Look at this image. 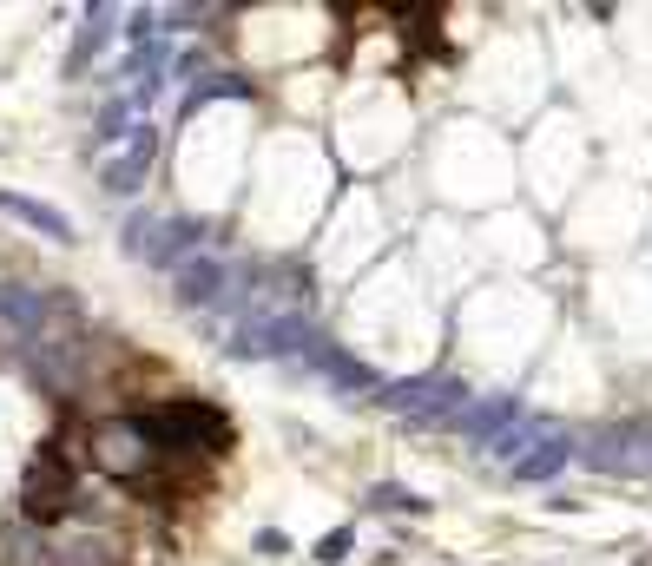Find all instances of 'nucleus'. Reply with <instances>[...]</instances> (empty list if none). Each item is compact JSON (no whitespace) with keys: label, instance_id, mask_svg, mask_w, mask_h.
<instances>
[{"label":"nucleus","instance_id":"1","mask_svg":"<svg viewBox=\"0 0 652 566\" xmlns=\"http://www.w3.org/2000/svg\"><path fill=\"white\" fill-rule=\"evenodd\" d=\"M119 244H126L132 257H145L152 270H172V277H178L191 257L211 251V224L191 218V211H159V218H132Z\"/></svg>","mask_w":652,"mask_h":566},{"label":"nucleus","instance_id":"2","mask_svg":"<svg viewBox=\"0 0 652 566\" xmlns=\"http://www.w3.org/2000/svg\"><path fill=\"white\" fill-rule=\"evenodd\" d=\"M369 402H382L389 415H402V422H415V428H448L475 395H468L462 376H409V382H376Z\"/></svg>","mask_w":652,"mask_h":566},{"label":"nucleus","instance_id":"3","mask_svg":"<svg viewBox=\"0 0 652 566\" xmlns=\"http://www.w3.org/2000/svg\"><path fill=\"white\" fill-rule=\"evenodd\" d=\"M573 461H587L593 474H626V481H639V474H652V422L646 415L600 422L580 448H573Z\"/></svg>","mask_w":652,"mask_h":566},{"label":"nucleus","instance_id":"4","mask_svg":"<svg viewBox=\"0 0 652 566\" xmlns=\"http://www.w3.org/2000/svg\"><path fill=\"white\" fill-rule=\"evenodd\" d=\"M93 461L106 474H119V481H145V474L165 461V441L152 422H139V415H126V422H99L93 428Z\"/></svg>","mask_w":652,"mask_h":566},{"label":"nucleus","instance_id":"5","mask_svg":"<svg viewBox=\"0 0 652 566\" xmlns=\"http://www.w3.org/2000/svg\"><path fill=\"white\" fill-rule=\"evenodd\" d=\"M152 428H159L165 455L172 448H185V455H224L231 448V422L218 409H205V402H172L165 415H152Z\"/></svg>","mask_w":652,"mask_h":566},{"label":"nucleus","instance_id":"6","mask_svg":"<svg viewBox=\"0 0 652 566\" xmlns=\"http://www.w3.org/2000/svg\"><path fill=\"white\" fill-rule=\"evenodd\" d=\"M20 507H27V520H60L66 507H73V461L60 455V448H40L27 468V481H20Z\"/></svg>","mask_w":652,"mask_h":566},{"label":"nucleus","instance_id":"7","mask_svg":"<svg viewBox=\"0 0 652 566\" xmlns=\"http://www.w3.org/2000/svg\"><path fill=\"white\" fill-rule=\"evenodd\" d=\"M152 165H159V126H132V139L99 165V191H106V198H132Z\"/></svg>","mask_w":652,"mask_h":566},{"label":"nucleus","instance_id":"8","mask_svg":"<svg viewBox=\"0 0 652 566\" xmlns=\"http://www.w3.org/2000/svg\"><path fill=\"white\" fill-rule=\"evenodd\" d=\"M521 402H514V395H475V402H468L462 415H455V422H448V435H462L468 448H481V455H488L494 441L508 435L514 422H521Z\"/></svg>","mask_w":652,"mask_h":566},{"label":"nucleus","instance_id":"9","mask_svg":"<svg viewBox=\"0 0 652 566\" xmlns=\"http://www.w3.org/2000/svg\"><path fill=\"white\" fill-rule=\"evenodd\" d=\"M303 369H317V376H323V382H336L343 395H376V376H369V369L350 356V349H336L330 336H317V343L303 349Z\"/></svg>","mask_w":652,"mask_h":566},{"label":"nucleus","instance_id":"10","mask_svg":"<svg viewBox=\"0 0 652 566\" xmlns=\"http://www.w3.org/2000/svg\"><path fill=\"white\" fill-rule=\"evenodd\" d=\"M573 448H580V441H573L567 428H547V435L534 441V448H527V455L514 461L508 474H514V481H554V474H560V468L573 461Z\"/></svg>","mask_w":652,"mask_h":566},{"label":"nucleus","instance_id":"11","mask_svg":"<svg viewBox=\"0 0 652 566\" xmlns=\"http://www.w3.org/2000/svg\"><path fill=\"white\" fill-rule=\"evenodd\" d=\"M0 323H14L20 336H40L47 330V297L27 290V283H0Z\"/></svg>","mask_w":652,"mask_h":566},{"label":"nucleus","instance_id":"12","mask_svg":"<svg viewBox=\"0 0 652 566\" xmlns=\"http://www.w3.org/2000/svg\"><path fill=\"white\" fill-rule=\"evenodd\" d=\"M0 211H14V218H27L33 231L60 237V244H73V218H60L53 205H40V198H14V191H0Z\"/></svg>","mask_w":652,"mask_h":566},{"label":"nucleus","instance_id":"13","mask_svg":"<svg viewBox=\"0 0 652 566\" xmlns=\"http://www.w3.org/2000/svg\"><path fill=\"white\" fill-rule=\"evenodd\" d=\"M112 40V7H93L86 14V27H80V40H73V60H66V73H86L93 66V53Z\"/></svg>","mask_w":652,"mask_h":566},{"label":"nucleus","instance_id":"14","mask_svg":"<svg viewBox=\"0 0 652 566\" xmlns=\"http://www.w3.org/2000/svg\"><path fill=\"white\" fill-rule=\"evenodd\" d=\"M132 93L126 99H106V112H99V132H93V145H126L132 139Z\"/></svg>","mask_w":652,"mask_h":566},{"label":"nucleus","instance_id":"15","mask_svg":"<svg viewBox=\"0 0 652 566\" xmlns=\"http://www.w3.org/2000/svg\"><path fill=\"white\" fill-rule=\"evenodd\" d=\"M369 507H376V514H429V501L409 494L402 481H376V488H369Z\"/></svg>","mask_w":652,"mask_h":566},{"label":"nucleus","instance_id":"16","mask_svg":"<svg viewBox=\"0 0 652 566\" xmlns=\"http://www.w3.org/2000/svg\"><path fill=\"white\" fill-rule=\"evenodd\" d=\"M350 547H356V527H330L310 553H317V566H343V560H350Z\"/></svg>","mask_w":652,"mask_h":566},{"label":"nucleus","instance_id":"17","mask_svg":"<svg viewBox=\"0 0 652 566\" xmlns=\"http://www.w3.org/2000/svg\"><path fill=\"white\" fill-rule=\"evenodd\" d=\"M257 553H264V560H284V553H290V534H284V527H264V534H257Z\"/></svg>","mask_w":652,"mask_h":566}]
</instances>
